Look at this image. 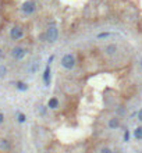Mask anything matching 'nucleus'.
<instances>
[{"label":"nucleus","mask_w":142,"mask_h":153,"mask_svg":"<svg viewBox=\"0 0 142 153\" xmlns=\"http://www.w3.org/2000/svg\"><path fill=\"white\" fill-rule=\"evenodd\" d=\"M35 8L36 7H35V3H33L32 0H28L25 3H22V6H21V10L25 14H32L35 11Z\"/></svg>","instance_id":"obj_3"},{"label":"nucleus","mask_w":142,"mask_h":153,"mask_svg":"<svg viewBox=\"0 0 142 153\" xmlns=\"http://www.w3.org/2000/svg\"><path fill=\"white\" fill-rule=\"evenodd\" d=\"M38 67H39V64L35 63V64H33V67H31V71H32V72H33V71H36V70H38Z\"/></svg>","instance_id":"obj_16"},{"label":"nucleus","mask_w":142,"mask_h":153,"mask_svg":"<svg viewBox=\"0 0 142 153\" xmlns=\"http://www.w3.org/2000/svg\"><path fill=\"white\" fill-rule=\"evenodd\" d=\"M61 65L67 68V70H71V68H74V65H75V58L72 54H65L61 58Z\"/></svg>","instance_id":"obj_1"},{"label":"nucleus","mask_w":142,"mask_h":153,"mask_svg":"<svg viewBox=\"0 0 142 153\" xmlns=\"http://www.w3.org/2000/svg\"><path fill=\"white\" fill-rule=\"evenodd\" d=\"M4 121V115H3V113H0V124Z\"/></svg>","instance_id":"obj_19"},{"label":"nucleus","mask_w":142,"mask_h":153,"mask_svg":"<svg viewBox=\"0 0 142 153\" xmlns=\"http://www.w3.org/2000/svg\"><path fill=\"white\" fill-rule=\"evenodd\" d=\"M25 49L24 47H21V46H17V47H14L13 51H11V56H13L15 60H21V58L25 57Z\"/></svg>","instance_id":"obj_4"},{"label":"nucleus","mask_w":142,"mask_h":153,"mask_svg":"<svg viewBox=\"0 0 142 153\" xmlns=\"http://www.w3.org/2000/svg\"><path fill=\"white\" fill-rule=\"evenodd\" d=\"M7 74V68L4 65H0V78H4Z\"/></svg>","instance_id":"obj_13"},{"label":"nucleus","mask_w":142,"mask_h":153,"mask_svg":"<svg viewBox=\"0 0 142 153\" xmlns=\"http://www.w3.org/2000/svg\"><path fill=\"white\" fill-rule=\"evenodd\" d=\"M47 107H49V108H57V107H58V100L56 99V97H52V99H49Z\"/></svg>","instance_id":"obj_7"},{"label":"nucleus","mask_w":142,"mask_h":153,"mask_svg":"<svg viewBox=\"0 0 142 153\" xmlns=\"http://www.w3.org/2000/svg\"><path fill=\"white\" fill-rule=\"evenodd\" d=\"M116 50H117V47L114 45H110V46H107V47H106V53H107V54H114V53H116Z\"/></svg>","instance_id":"obj_10"},{"label":"nucleus","mask_w":142,"mask_h":153,"mask_svg":"<svg viewBox=\"0 0 142 153\" xmlns=\"http://www.w3.org/2000/svg\"><path fill=\"white\" fill-rule=\"evenodd\" d=\"M134 136H135L136 139H142V127L135 128V131H134Z\"/></svg>","instance_id":"obj_9"},{"label":"nucleus","mask_w":142,"mask_h":153,"mask_svg":"<svg viewBox=\"0 0 142 153\" xmlns=\"http://www.w3.org/2000/svg\"><path fill=\"white\" fill-rule=\"evenodd\" d=\"M3 57V50H1V49H0V58Z\"/></svg>","instance_id":"obj_23"},{"label":"nucleus","mask_w":142,"mask_h":153,"mask_svg":"<svg viewBox=\"0 0 142 153\" xmlns=\"http://www.w3.org/2000/svg\"><path fill=\"white\" fill-rule=\"evenodd\" d=\"M109 127L110 128H117L118 127V120L117 118H111L109 121Z\"/></svg>","instance_id":"obj_11"},{"label":"nucleus","mask_w":142,"mask_h":153,"mask_svg":"<svg viewBox=\"0 0 142 153\" xmlns=\"http://www.w3.org/2000/svg\"><path fill=\"white\" fill-rule=\"evenodd\" d=\"M46 38H47V40L50 42V43H53V42H56L58 38V31L56 26H50L49 29H47V32H46Z\"/></svg>","instance_id":"obj_2"},{"label":"nucleus","mask_w":142,"mask_h":153,"mask_svg":"<svg viewBox=\"0 0 142 153\" xmlns=\"http://www.w3.org/2000/svg\"><path fill=\"white\" fill-rule=\"evenodd\" d=\"M100 153H111V152H110V149H106V147H104V149L100 150Z\"/></svg>","instance_id":"obj_18"},{"label":"nucleus","mask_w":142,"mask_h":153,"mask_svg":"<svg viewBox=\"0 0 142 153\" xmlns=\"http://www.w3.org/2000/svg\"><path fill=\"white\" fill-rule=\"evenodd\" d=\"M0 147L4 149V150H8V149H10V142L7 139H1L0 140Z\"/></svg>","instance_id":"obj_8"},{"label":"nucleus","mask_w":142,"mask_h":153,"mask_svg":"<svg viewBox=\"0 0 142 153\" xmlns=\"http://www.w3.org/2000/svg\"><path fill=\"white\" fill-rule=\"evenodd\" d=\"M117 113H118V114H121V115H123V114H125V108H124V107L118 108V110H117Z\"/></svg>","instance_id":"obj_15"},{"label":"nucleus","mask_w":142,"mask_h":153,"mask_svg":"<svg viewBox=\"0 0 142 153\" xmlns=\"http://www.w3.org/2000/svg\"><path fill=\"white\" fill-rule=\"evenodd\" d=\"M138 118H139V120L142 121V108L139 110V113H138Z\"/></svg>","instance_id":"obj_20"},{"label":"nucleus","mask_w":142,"mask_h":153,"mask_svg":"<svg viewBox=\"0 0 142 153\" xmlns=\"http://www.w3.org/2000/svg\"><path fill=\"white\" fill-rule=\"evenodd\" d=\"M10 36H11V39H14V40L21 39L22 36H24V31H22V28H19V26H14L13 29L10 31Z\"/></svg>","instance_id":"obj_5"},{"label":"nucleus","mask_w":142,"mask_h":153,"mask_svg":"<svg viewBox=\"0 0 142 153\" xmlns=\"http://www.w3.org/2000/svg\"><path fill=\"white\" fill-rule=\"evenodd\" d=\"M106 36H109V33H100L99 35V38H106Z\"/></svg>","instance_id":"obj_21"},{"label":"nucleus","mask_w":142,"mask_h":153,"mask_svg":"<svg viewBox=\"0 0 142 153\" xmlns=\"http://www.w3.org/2000/svg\"><path fill=\"white\" fill-rule=\"evenodd\" d=\"M17 118H18V121H19V122H24V121L26 120L25 114H22V113H18V115H17Z\"/></svg>","instance_id":"obj_14"},{"label":"nucleus","mask_w":142,"mask_h":153,"mask_svg":"<svg viewBox=\"0 0 142 153\" xmlns=\"http://www.w3.org/2000/svg\"><path fill=\"white\" fill-rule=\"evenodd\" d=\"M45 111H46V108L43 107V106H40V113H42V114H45Z\"/></svg>","instance_id":"obj_22"},{"label":"nucleus","mask_w":142,"mask_h":153,"mask_svg":"<svg viewBox=\"0 0 142 153\" xmlns=\"http://www.w3.org/2000/svg\"><path fill=\"white\" fill-rule=\"evenodd\" d=\"M129 139V132L128 131H125V134H124V140H128Z\"/></svg>","instance_id":"obj_17"},{"label":"nucleus","mask_w":142,"mask_h":153,"mask_svg":"<svg viewBox=\"0 0 142 153\" xmlns=\"http://www.w3.org/2000/svg\"><path fill=\"white\" fill-rule=\"evenodd\" d=\"M17 88H18L19 90H26L28 89V85L24 82H17Z\"/></svg>","instance_id":"obj_12"},{"label":"nucleus","mask_w":142,"mask_h":153,"mask_svg":"<svg viewBox=\"0 0 142 153\" xmlns=\"http://www.w3.org/2000/svg\"><path fill=\"white\" fill-rule=\"evenodd\" d=\"M43 82H45L46 86L50 85V65H49V64L46 65L45 71H43Z\"/></svg>","instance_id":"obj_6"}]
</instances>
